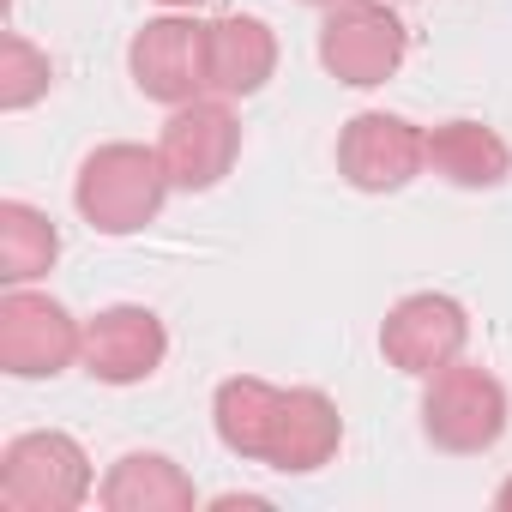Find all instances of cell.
<instances>
[{"instance_id": "cell-1", "label": "cell", "mask_w": 512, "mask_h": 512, "mask_svg": "<svg viewBox=\"0 0 512 512\" xmlns=\"http://www.w3.org/2000/svg\"><path fill=\"white\" fill-rule=\"evenodd\" d=\"M169 199V169L157 157V145H103L79 163V181H73V205L91 229L103 235H133L145 229Z\"/></svg>"}, {"instance_id": "cell-2", "label": "cell", "mask_w": 512, "mask_h": 512, "mask_svg": "<svg viewBox=\"0 0 512 512\" xmlns=\"http://www.w3.org/2000/svg\"><path fill=\"white\" fill-rule=\"evenodd\" d=\"M422 434L440 446V452H488L500 434H506V386L488 374V368H470V362H446L440 374H428V392H422Z\"/></svg>"}, {"instance_id": "cell-3", "label": "cell", "mask_w": 512, "mask_h": 512, "mask_svg": "<svg viewBox=\"0 0 512 512\" xmlns=\"http://www.w3.org/2000/svg\"><path fill=\"white\" fill-rule=\"evenodd\" d=\"M91 494V464L73 434H19L0 458V506L7 512H67Z\"/></svg>"}, {"instance_id": "cell-4", "label": "cell", "mask_w": 512, "mask_h": 512, "mask_svg": "<svg viewBox=\"0 0 512 512\" xmlns=\"http://www.w3.org/2000/svg\"><path fill=\"white\" fill-rule=\"evenodd\" d=\"M404 25L386 0H338L320 25V61L338 85H386L404 67Z\"/></svg>"}, {"instance_id": "cell-5", "label": "cell", "mask_w": 512, "mask_h": 512, "mask_svg": "<svg viewBox=\"0 0 512 512\" xmlns=\"http://www.w3.org/2000/svg\"><path fill=\"white\" fill-rule=\"evenodd\" d=\"M157 157L169 169V187H181V193L217 187L235 169V157H241V121H235L229 97H211L205 91V97L181 103L169 115L163 139H157Z\"/></svg>"}, {"instance_id": "cell-6", "label": "cell", "mask_w": 512, "mask_h": 512, "mask_svg": "<svg viewBox=\"0 0 512 512\" xmlns=\"http://www.w3.org/2000/svg\"><path fill=\"white\" fill-rule=\"evenodd\" d=\"M79 344H85V326L55 296L13 284V296L0 302V368L7 374H19V380L61 374L79 362Z\"/></svg>"}, {"instance_id": "cell-7", "label": "cell", "mask_w": 512, "mask_h": 512, "mask_svg": "<svg viewBox=\"0 0 512 512\" xmlns=\"http://www.w3.org/2000/svg\"><path fill=\"white\" fill-rule=\"evenodd\" d=\"M338 169L362 193H398L404 181H416L428 169V133L410 127L404 115L368 109V115L344 121V133H338Z\"/></svg>"}, {"instance_id": "cell-8", "label": "cell", "mask_w": 512, "mask_h": 512, "mask_svg": "<svg viewBox=\"0 0 512 512\" xmlns=\"http://www.w3.org/2000/svg\"><path fill=\"white\" fill-rule=\"evenodd\" d=\"M127 67H133V85L151 97V103H193L211 91V55H205V25L193 19H151L133 49H127Z\"/></svg>"}, {"instance_id": "cell-9", "label": "cell", "mask_w": 512, "mask_h": 512, "mask_svg": "<svg viewBox=\"0 0 512 512\" xmlns=\"http://www.w3.org/2000/svg\"><path fill=\"white\" fill-rule=\"evenodd\" d=\"M464 344H470V314H464L452 296H434V290L404 296V302L386 314V326H380L386 362H392L398 374H422V380L440 374L446 362H458Z\"/></svg>"}, {"instance_id": "cell-10", "label": "cell", "mask_w": 512, "mask_h": 512, "mask_svg": "<svg viewBox=\"0 0 512 512\" xmlns=\"http://www.w3.org/2000/svg\"><path fill=\"white\" fill-rule=\"evenodd\" d=\"M163 356H169V332H163V320L151 308L121 302V308H103L97 320H85L79 362L103 386H139V380H151L163 368Z\"/></svg>"}, {"instance_id": "cell-11", "label": "cell", "mask_w": 512, "mask_h": 512, "mask_svg": "<svg viewBox=\"0 0 512 512\" xmlns=\"http://www.w3.org/2000/svg\"><path fill=\"white\" fill-rule=\"evenodd\" d=\"M205 55H211V97H253L266 91V79L278 73V37L272 25L229 13L217 25H205Z\"/></svg>"}, {"instance_id": "cell-12", "label": "cell", "mask_w": 512, "mask_h": 512, "mask_svg": "<svg viewBox=\"0 0 512 512\" xmlns=\"http://www.w3.org/2000/svg\"><path fill=\"white\" fill-rule=\"evenodd\" d=\"M338 440H344L338 404L326 392H314V386H296V392H284V416H278V434H272V458L266 464L272 470H290V476H308V470L332 464Z\"/></svg>"}, {"instance_id": "cell-13", "label": "cell", "mask_w": 512, "mask_h": 512, "mask_svg": "<svg viewBox=\"0 0 512 512\" xmlns=\"http://www.w3.org/2000/svg\"><path fill=\"white\" fill-rule=\"evenodd\" d=\"M97 500H103L109 512H187V506H193V482H187V470H181L175 458H163V452H127V458L103 476Z\"/></svg>"}, {"instance_id": "cell-14", "label": "cell", "mask_w": 512, "mask_h": 512, "mask_svg": "<svg viewBox=\"0 0 512 512\" xmlns=\"http://www.w3.org/2000/svg\"><path fill=\"white\" fill-rule=\"evenodd\" d=\"M428 169H434L440 181H452V187L482 193V187H500V181H506L512 151H506L500 133H488V127H476V121H446V127L428 133Z\"/></svg>"}, {"instance_id": "cell-15", "label": "cell", "mask_w": 512, "mask_h": 512, "mask_svg": "<svg viewBox=\"0 0 512 512\" xmlns=\"http://www.w3.org/2000/svg\"><path fill=\"white\" fill-rule=\"evenodd\" d=\"M278 416H284V392L272 380H253V374H235L217 386V434L229 452L241 458H272V434H278Z\"/></svg>"}, {"instance_id": "cell-16", "label": "cell", "mask_w": 512, "mask_h": 512, "mask_svg": "<svg viewBox=\"0 0 512 512\" xmlns=\"http://www.w3.org/2000/svg\"><path fill=\"white\" fill-rule=\"evenodd\" d=\"M55 253H61V235L37 205H25V199L0 205V278L31 284V278H43L55 266Z\"/></svg>"}, {"instance_id": "cell-17", "label": "cell", "mask_w": 512, "mask_h": 512, "mask_svg": "<svg viewBox=\"0 0 512 512\" xmlns=\"http://www.w3.org/2000/svg\"><path fill=\"white\" fill-rule=\"evenodd\" d=\"M49 85H55V61L37 43H25L19 31L0 37V103H7V109H31L37 97H49Z\"/></svg>"}, {"instance_id": "cell-18", "label": "cell", "mask_w": 512, "mask_h": 512, "mask_svg": "<svg viewBox=\"0 0 512 512\" xmlns=\"http://www.w3.org/2000/svg\"><path fill=\"white\" fill-rule=\"evenodd\" d=\"M494 506H506V512H512V482H500V494H494Z\"/></svg>"}, {"instance_id": "cell-19", "label": "cell", "mask_w": 512, "mask_h": 512, "mask_svg": "<svg viewBox=\"0 0 512 512\" xmlns=\"http://www.w3.org/2000/svg\"><path fill=\"white\" fill-rule=\"evenodd\" d=\"M163 7H193V0H163Z\"/></svg>"}, {"instance_id": "cell-20", "label": "cell", "mask_w": 512, "mask_h": 512, "mask_svg": "<svg viewBox=\"0 0 512 512\" xmlns=\"http://www.w3.org/2000/svg\"><path fill=\"white\" fill-rule=\"evenodd\" d=\"M308 7H338V0H308Z\"/></svg>"}]
</instances>
